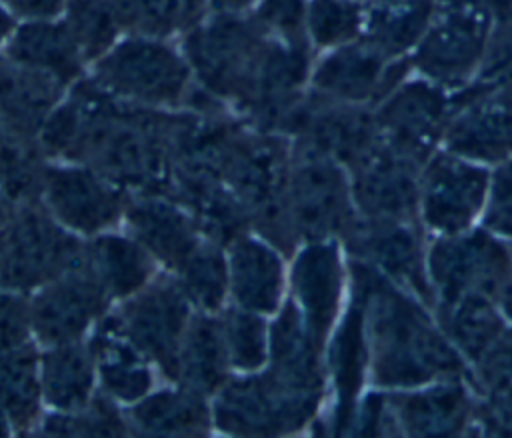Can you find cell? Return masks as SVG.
I'll list each match as a JSON object with an SVG mask.
<instances>
[{"mask_svg":"<svg viewBox=\"0 0 512 438\" xmlns=\"http://www.w3.org/2000/svg\"><path fill=\"white\" fill-rule=\"evenodd\" d=\"M350 294L364 314L368 382L376 390H404L466 378L472 370L440 328L434 312L368 266L348 260Z\"/></svg>","mask_w":512,"mask_h":438,"instance_id":"obj_1","label":"cell"},{"mask_svg":"<svg viewBox=\"0 0 512 438\" xmlns=\"http://www.w3.org/2000/svg\"><path fill=\"white\" fill-rule=\"evenodd\" d=\"M88 76L118 102L144 110H186L198 90L182 46L170 38L126 34Z\"/></svg>","mask_w":512,"mask_h":438,"instance_id":"obj_2","label":"cell"},{"mask_svg":"<svg viewBox=\"0 0 512 438\" xmlns=\"http://www.w3.org/2000/svg\"><path fill=\"white\" fill-rule=\"evenodd\" d=\"M266 40L248 12H208L182 32L180 46L198 90L240 112Z\"/></svg>","mask_w":512,"mask_h":438,"instance_id":"obj_3","label":"cell"},{"mask_svg":"<svg viewBox=\"0 0 512 438\" xmlns=\"http://www.w3.org/2000/svg\"><path fill=\"white\" fill-rule=\"evenodd\" d=\"M86 244L40 200L12 204L0 228V286L28 294L80 266Z\"/></svg>","mask_w":512,"mask_h":438,"instance_id":"obj_4","label":"cell"},{"mask_svg":"<svg viewBox=\"0 0 512 438\" xmlns=\"http://www.w3.org/2000/svg\"><path fill=\"white\" fill-rule=\"evenodd\" d=\"M492 28L490 0H432L430 20L410 54L412 72L460 92L482 68Z\"/></svg>","mask_w":512,"mask_h":438,"instance_id":"obj_5","label":"cell"},{"mask_svg":"<svg viewBox=\"0 0 512 438\" xmlns=\"http://www.w3.org/2000/svg\"><path fill=\"white\" fill-rule=\"evenodd\" d=\"M324 392L302 388L272 368L244 374L214 394L212 424L230 434H282L312 422Z\"/></svg>","mask_w":512,"mask_h":438,"instance_id":"obj_6","label":"cell"},{"mask_svg":"<svg viewBox=\"0 0 512 438\" xmlns=\"http://www.w3.org/2000/svg\"><path fill=\"white\" fill-rule=\"evenodd\" d=\"M510 260L512 242L482 224L460 234L428 238L432 312L474 296L498 302Z\"/></svg>","mask_w":512,"mask_h":438,"instance_id":"obj_7","label":"cell"},{"mask_svg":"<svg viewBox=\"0 0 512 438\" xmlns=\"http://www.w3.org/2000/svg\"><path fill=\"white\" fill-rule=\"evenodd\" d=\"M290 142L288 214L298 244L342 240L356 220L346 166L308 144Z\"/></svg>","mask_w":512,"mask_h":438,"instance_id":"obj_8","label":"cell"},{"mask_svg":"<svg viewBox=\"0 0 512 438\" xmlns=\"http://www.w3.org/2000/svg\"><path fill=\"white\" fill-rule=\"evenodd\" d=\"M492 168L438 148L422 166L418 220L432 236L466 232L482 222Z\"/></svg>","mask_w":512,"mask_h":438,"instance_id":"obj_9","label":"cell"},{"mask_svg":"<svg viewBox=\"0 0 512 438\" xmlns=\"http://www.w3.org/2000/svg\"><path fill=\"white\" fill-rule=\"evenodd\" d=\"M348 260L360 262L432 310L426 268L428 234L418 218H360L340 240Z\"/></svg>","mask_w":512,"mask_h":438,"instance_id":"obj_10","label":"cell"},{"mask_svg":"<svg viewBox=\"0 0 512 438\" xmlns=\"http://www.w3.org/2000/svg\"><path fill=\"white\" fill-rule=\"evenodd\" d=\"M452 110V92L410 72L374 106V122L382 142L424 164L440 148Z\"/></svg>","mask_w":512,"mask_h":438,"instance_id":"obj_11","label":"cell"},{"mask_svg":"<svg viewBox=\"0 0 512 438\" xmlns=\"http://www.w3.org/2000/svg\"><path fill=\"white\" fill-rule=\"evenodd\" d=\"M454 94L440 148L494 168L512 158V80L470 84Z\"/></svg>","mask_w":512,"mask_h":438,"instance_id":"obj_12","label":"cell"},{"mask_svg":"<svg viewBox=\"0 0 512 438\" xmlns=\"http://www.w3.org/2000/svg\"><path fill=\"white\" fill-rule=\"evenodd\" d=\"M194 310L178 282L156 276L134 296L122 300L114 314L130 342L172 382L178 352Z\"/></svg>","mask_w":512,"mask_h":438,"instance_id":"obj_13","label":"cell"},{"mask_svg":"<svg viewBox=\"0 0 512 438\" xmlns=\"http://www.w3.org/2000/svg\"><path fill=\"white\" fill-rule=\"evenodd\" d=\"M288 274L290 300L300 312L306 330L318 346L326 342L336 328L350 292L348 258L340 240L302 242L292 254Z\"/></svg>","mask_w":512,"mask_h":438,"instance_id":"obj_14","label":"cell"},{"mask_svg":"<svg viewBox=\"0 0 512 438\" xmlns=\"http://www.w3.org/2000/svg\"><path fill=\"white\" fill-rule=\"evenodd\" d=\"M410 72V58L394 60L358 38L316 54L308 92L330 102L374 108Z\"/></svg>","mask_w":512,"mask_h":438,"instance_id":"obj_15","label":"cell"},{"mask_svg":"<svg viewBox=\"0 0 512 438\" xmlns=\"http://www.w3.org/2000/svg\"><path fill=\"white\" fill-rule=\"evenodd\" d=\"M38 198L64 228L88 238L112 230L126 208L114 182L78 162H44Z\"/></svg>","mask_w":512,"mask_h":438,"instance_id":"obj_16","label":"cell"},{"mask_svg":"<svg viewBox=\"0 0 512 438\" xmlns=\"http://www.w3.org/2000/svg\"><path fill=\"white\" fill-rule=\"evenodd\" d=\"M110 302L84 258L80 266L32 292L28 298L32 336L44 348L80 342L102 320Z\"/></svg>","mask_w":512,"mask_h":438,"instance_id":"obj_17","label":"cell"},{"mask_svg":"<svg viewBox=\"0 0 512 438\" xmlns=\"http://www.w3.org/2000/svg\"><path fill=\"white\" fill-rule=\"evenodd\" d=\"M422 166L378 136L374 146L348 168L356 214L360 218H418Z\"/></svg>","mask_w":512,"mask_h":438,"instance_id":"obj_18","label":"cell"},{"mask_svg":"<svg viewBox=\"0 0 512 438\" xmlns=\"http://www.w3.org/2000/svg\"><path fill=\"white\" fill-rule=\"evenodd\" d=\"M394 434H462L474 426L478 396L466 378L384 390Z\"/></svg>","mask_w":512,"mask_h":438,"instance_id":"obj_19","label":"cell"},{"mask_svg":"<svg viewBox=\"0 0 512 438\" xmlns=\"http://www.w3.org/2000/svg\"><path fill=\"white\" fill-rule=\"evenodd\" d=\"M326 374L332 382V428L348 434L368 382V342L362 304L348 292V304L326 342Z\"/></svg>","mask_w":512,"mask_h":438,"instance_id":"obj_20","label":"cell"},{"mask_svg":"<svg viewBox=\"0 0 512 438\" xmlns=\"http://www.w3.org/2000/svg\"><path fill=\"white\" fill-rule=\"evenodd\" d=\"M128 234L168 270H176L204 240L194 216L166 194H134L126 200Z\"/></svg>","mask_w":512,"mask_h":438,"instance_id":"obj_21","label":"cell"},{"mask_svg":"<svg viewBox=\"0 0 512 438\" xmlns=\"http://www.w3.org/2000/svg\"><path fill=\"white\" fill-rule=\"evenodd\" d=\"M282 256L260 234L244 232L228 244V288L234 306L262 316L282 308L288 282Z\"/></svg>","mask_w":512,"mask_h":438,"instance_id":"obj_22","label":"cell"},{"mask_svg":"<svg viewBox=\"0 0 512 438\" xmlns=\"http://www.w3.org/2000/svg\"><path fill=\"white\" fill-rule=\"evenodd\" d=\"M0 58L54 78L66 88L88 74V64L60 16L20 20L0 48Z\"/></svg>","mask_w":512,"mask_h":438,"instance_id":"obj_23","label":"cell"},{"mask_svg":"<svg viewBox=\"0 0 512 438\" xmlns=\"http://www.w3.org/2000/svg\"><path fill=\"white\" fill-rule=\"evenodd\" d=\"M102 392L132 406L154 390L152 362L130 342L114 314H104L88 340Z\"/></svg>","mask_w":512,"mask_h":438,"instance_id":"obj_24","label":"cell"},{"mask_svg":"<svg viewBox=\"0 0 512 438\" xmlns=\"http://www.w3.org/2000/svg\"><path fill=\"white\" fill-rule=\"evenodd\" d=\"M68 88L44 74L12 66H0V120L20 138L38 144V134Z\"/></svg>","mask_w":512,"mask_h":438,"instance_id":"obj_25","label":"cell"},{"mask_svg":"<svg viewBox=\"0 0 512 438\" xmlns=\"http://www.w3.org/2000/svg\"><path fill=\"white\" fill-rule=\"evenodd\" d=\"M86 264L110 300H126L156 278V260L130 234L106 230L86 244Z\"/></svg>","mask_w":512,"mask_h":438,"instance_id":"obj_26","label":"cell"},{"mask_svg":"<svg viewBox=\"0 0 512 438\" xmlns=\"http://www.w3.org/2000/svg\"><path fill=\"white\" fill-rule=\"evenodd\" d=\"M230 370L220 314L194 310L178 352L174 382L202 396H214L226 384Z\"/></svg>","mask_w":512,"mask_h":438,"instance_id":"obj_27","label":"cell"},{"mask_svg":"<svg viewBox=\"0 0 512 438\" xmlns=\"http://www.w3.org/2000/svg\"><path fill=\"white\" fill-rule=\"evenodd\" d=\"M96 364L90 344L68 342L48 346L40 354L42 402L52 412H74L94 398Z\"/></svg>","mask_w":512,"mask_h":438,"instance_id":"obj_28","label":"cell"},{"mask_svg":"<svg viewBox=\"0 0 512 438\" xmlns=\"http://www.w3.org/2000/svg\"><path fill=\"white\" fill-rule=\"evenodd\" d=\"M128 426L144 434H204L212 426V410L206 396L176 384L160 388L128 408Z\"/></svg>","mask_w":512,"mask_h":438,"instance_id":"obj_29","label":"cell"},{"mask_svg":"<svg viewBox=\"0 0 512 438\" xmlns=\"http://www.w3.org/2000/svg\"><path fill=\"white\" fill-rule=\"evenodd\" d=\"M476 420L484 432L512 434V324L472 368Z\"/></svg>","mask_w":512,"mask_h":438,"instance_id":"obj_30","label":"cell"},{"mask_svg":"<svg viewBox=\"0 0 512 438\" xmlns=\"http://www.w3.org/2000/svg\"><path fill=\"white\" fill-rule=\"evenodd\" d=\"M434 316L470 370L482 360L508 326L496 300L476 296L436 308Z\"/></svg>","mask_w":512,"mask_h":438,"instance_id":"obj_31","label":"cell"},{"mask_svg":"<svg viewBox=\"0 0 512 438\" xmlns=\"http://www.w3.org/2000/svg\"><path fill=\"white\" fill-rule=\"evenodd\" d=\"M40 354L34 342L0 350V410L16 430L40 420Z\"/></svg>","mask_w":512,"mask_h":438,"instance_id":"obj_32","label":"cell"},{"mask_svg":"<svg viewBox=\"0 0 512 438\" xmlns=\"http://www.w3.org/2000/svg\"><path fill=\"white\" fill-rule=\"evenodd\" d=\"M432 0L366 6L362 36L394 60L410 58L430 20Z\"/></svg>","mask_w":512,"mask_h":438,"instance_id":"obj_33","label":"cell"},{"mask_svg":"<svg viewBox=\"0 0 512 438\" xmlns=\"http://www.w3.org/2000/svg\"><path fill=\"white\" fill-rule=\"evenodd\" d=\"M174 280L192 308L206 314H220L230 296L226 252L218 242L204 238L174 270Z\"/></svg>","mask_w":512,"mask_h":438,"instance_id":"obj_34","label":"cell"},{"mask_svg":"<svg viewBox=\"0 0 512 438\" xmlns=\"http://www.w3.org/2000/svg\"><path fill=\"white\" fill-rule=\"evenodd\" d=\"M60 18L88 68L126 36L114 0H68Z\"/></svg>","mask_w":512,"mask_h":438,"instance_id":"obj_35","label":"cell"},{"mask_svg":"<svg viewBox=\"0 0 512 438\" xmlns=\"http://www.w3.org/2000/svg\"><path fill=\"white\" fill-rule=\"evenodd\" d=\"M220 324L230 368L240 374L262 370L270 354V326L264 316L230 306L220 312Z\"/></svg>","mask_w":512,"mask_h":438,"instance_id":"obj_36","label":"cell"},{"mask_svg":"<svg viewBox=\"0 0 512 438\" xmlns=\"http://www.w3.org/2000/svg\"><path fill=\"white\" fill-rule=\"evenodd\" d=\"M124 34L174 38L200 20L192 0H114Z\"/></svg>","mask_w":512,"mask_h":438,"instance_id":"obj_37","label":"cell"},{"mask_svg":"<svg viewBox=\"0 0 512 438\" xmlns=\"http://www.w3.org/2000/svg\"><path fill=\"white\" fill-rule=\"evenodd\" d=\"M364 18L366 4L358 0H308L306 36L314 54L358 40Z\"/></svg>","mask_w":512,"mask_h":438,"instance_id":"obj_38","label":"cell"},{"mask_svg":"<svg viewBox=\"0 0 512 438\" xmlns=\"http://www.w3.org/2000/svg\"><path fill=\"white\" fill-rule=\"evenodd\" d=\"M38 430L44 434H126L130 432L128 420L116 408L112 398L94 396L86 406L74 412H52L38 420Z\"/></svg>","mask_w":512,"mask_h":438,"instance_id":"obj_39","label":"cell"},{"mask_svg":"<svg viewBox=\"0 0 512 438\" xmlns=\"http://www.w3.org/2000/svg\"><path fill=\"white\" fill-rule=\"evenodd\" d=\"M492 28L486 56L472 84H496L512 80V0H490Z\"/></svg>","mask_w":512,"mask_h":438,"instance_id":"obj_40","label":"cell"},{"mask_svg":"<svg viewBox=\"0 0 512 438\" xmlns=\"http://www.w3.org/2000/svg\"><path fill=\"white\" fill-rule=\"evenodd\" d=\"M306 4L308 0H256L248 14L268 38L310 44L306 36Z\"/></svg>","mask_w":512,"mask_h":438,"instance_id":"obj_41","label":"cell"},{"mask_svg":"<svg viewBox=\"0 0 512 438\" xmlns=\"http://www.w3.org/2000/svg\"><path fill=\"white\" fill-rule=\"evenodd\" d=\"M482 226L512 242V158L494 166Z\"/></svg>","mask_w":512,"mask_h":438,"instance_id":"obj_42","label":"cell"},{"mask_svg":"<svg viewBox=\"0 0 512 438\" xmlns=\"http://www.w3.org/2000/svg\"><path fill=\"white\" fill-rule=\"evenodd\" d=\"M0 4L20 22L56 18L64 12L68 0H0Z\"/></svg>","mask_w":512,"mask_h":438,"instance_id":"obj_43","label":"cell"},{"mask_svg":"<svg viewBox=\"0 0 512 438\" xmlns=\"http://www.w3.org/2000/svg\"><path fill=\"white\" fill-rule=\"evenodd\" d=\"M498 308H500L502 316L506 318V322L512 324V260H510L508 274L504 278V284H502V290L498 296Z\"/></svg>","mask_w":512,"mask_h":438,"instance_id":"obj_44","label":"cell"},{"mask_svg":"<svg viewBox=\"0 0 512 438\" xmlns=\"http://www.w3.org/2000/svg\"><path fill=\"white\" fill-rule=\"evenodd\" d=\"M16 24H18V20L0 4V48L4 46V42L8 40V36L16 28Z\"/></svg>","mask_w":512,"mask_h":438,"instance_id":"obj_45","label":"cell"},{"mask_svg":"<svg viewBox=\"0 0 512 438\" xmlns=\"http://www.w3.org/2000/svg\"><path fill=\"white\" fill-rule=\"evenodd\" d=\"M12 424H10V420L6 418V414L0 410V436H4V434H10L12 432Z\"/></svg>","mask_w":512,"mask_h":438,"instance_id":"obj_46","label":"cell"},{"mask_svg":"<svg viewBox=\"0 0 512 438\" xmlns=\"http://www.w3.org/2000/svg\"><path fill=\"white\" fill-rule=\"evenodd\" d=\"M366 6H378V4H400V2H410V0H358Z\"/></svg>","mask_w":512,"mask_h":438,"instance_id":"obj_47","label":"cell"}]
</instances>
